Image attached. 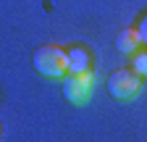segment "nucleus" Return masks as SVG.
I'll return each instance as SVG.
<instances>
[{
	"label": "nucleus",
	"mask_w": 147,
	"mask_h": 142,
	"mask_svg": "<svg viewBox=\"0 0 147 142\" xmlns=\"http://www.w3.org/2000/svg\"><path fill=\"white\" fill-rule=\"evenodd\" d=\"M32 63L37 74H42L47 79H63L68 74V50L58 45H42L34 50Z\"/></svg>",
	"instance_id": "nucleus-1"
},
{
	"label": "nucleus",
	"mask_w": 147,
	"mask_h": 142,
	"mask_svg": "<svg viewBox=\"0 0 147 142\" xmlns=\"http://www.w3.org/2000/svg\"><path fill=\"white\" fill-rule=\"evenodd\" d=\"M142 87V76L139 71H134L131 66H123L118 71H113V74L108 76V92L118 97V100H126V97H134L139 92Z\"/></svg>",
	"instance_id": "nucleus-2"
},
{
	"label": "nucleus",
	"mask_w": 147,
	"mask_h": 142,
	"mask_svg": "<svg viewBox=\"0 0 147 142\" xmlns=\"http://www.w3.org/2000/svg\"><path fill=\"white\" fill-rule=\"evenodd\" d=\"M92 84H95V71H82V74H66L63 76V95L74 105H84L92 95Z\"/></svg>",
	"instance_id": "nucleus-3"
},
{
	"label": "nucleus",
	"mask_w": 147,
	"mask_h": 142,
	"mask_svg": "<svg viewBox=\"0 0 147 142\" xmlns=\"http://www.w3.org/2000/svg\"><path fill=\"white\" fill-rule=\"evenodd\" d=\"M92 68V55L87 47H71L68 50V74H82Z\"/></svg>",
	"instance_id": "nucleus-4"
},
{
	"label": "nucleus",
	"mask_w": 147,
	"mask_h": 142,
	"mask_svg": "<svg viewBox=\"0 0 147 142\" xmlns=\"http://www.w3.org/2000/svg\"><path fill=\"white\" fill-rule=\"evenodd\" d=\"M142 45V40H139V34H137V29L131 26V29H121V34L116 37V47H118V53H126V55H134V50Z\"/></svg>",
	"instance_id": "nucleus-5"
},
{
	"label": "nucleus",
	"mask_w": 147,
	"mask_h": 142,
	"mask_svg": "<svg viewBox=\"0 0 147 142\" xmlns=\"http://www.w3.org/2000/svg\"><path fill=\"white\" fill-rule=\"evenodd\" d=\"M131 68L139 71V76H147V53H137L131 61Z\"/></svg>",
	"instance_id": "nucleus-6"
},
{
	"label": "nucleus",
	"mask_w": 147,
	"mask_h": 142,
	"mask_svg": "<svg viewBox=\"0 0 147 142\" xmlns=\"http://www.w3.org/2000/svg\"><path fill=\"white\" fill-rule=\"evenodd\" d=\"M134 29H137V34H139V40H142V42H147V13L137 21V26H134Z\"/></svg>",
	"instance_id": "nucleus-7"
}]
</instances>
